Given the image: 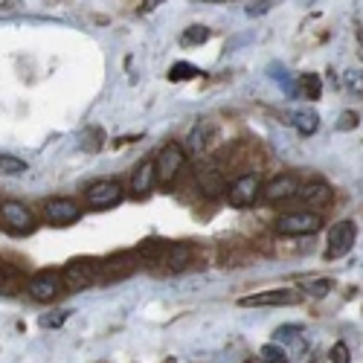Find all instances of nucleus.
I'll use <instances>...</instances> for the list:
<instances>
[{"label": "nucleus", "instance_id": "nucleus-1", "mask_svg": "<svg viewBox=\"0 0 363 363\" xmlns=\"http://www.w3.org/2000/svg\"><path fill=\"white\" fill-rule=\"evenodd\" d=\"M0 227L12 235H29V233H35L38 218L23 201H4L0 203Z\"/></svg>", "mask_w": 363, "mask_h": 363}, {"label": "nucleus", "instance_id": "nucleus-2", "mask_svg": "<svg viewBox=\"0 0 363 363\" xmlns=\"http://www.w3.org/2000/svg\"><path fill=\"white\" fill-rule=\"evenodd\" d=\"M62 282L70 291H84L99 282V262L96 259H73L62 267Z\"/></svg>", "mask_w": 363, "mask_h": 363}, {"label": "nucleus", "instance_id": "nucleus-3", "mask_svg": "<svg viewBox=\"0 0 363 363\" xmlns=\"http://www.w3.org/2000/svg\"><path fill=\"white\" fill-rule=\"evenodd\" d=\"M262 172H247L238 174L233 184H227V201L233 206H253L262 198Z\"/></svg>", "mask_w": 363, "mask_h": 363}, {"label": "nucleus", "instance_id": "nucleus-4", "mask_svg": "<svg viewBox=\"0 0 363 363\" xmlns=\"http://www.w3.org/2000/svg\"><path fill=\"white\" fill-rule=\"evenodd\" d=\"M184 166H186V151H184V145H180V143H169V145H163L160 157L155 160L157 184L172 186L174 180H177V174L184 172Z\"/></svg>", "mask_w": 363, "mask_h": 363}, {"label": "nucleus", "instance_id": "nucleus-5", "mask_svg": "<svg viewBox=\"0 0 363 363\" xmlns=\"http://www.w3.org/2000/svg\"><path fill=\"white\" fill-rule=\"evenodd\" d=\"M62 291H65L62 270H38L35 277L26 279V294L35 302H52L62 296Z\"/></svg>", "mask_w": 363, "mask_h": 363}, {"label": "nucleus", "instance_id": "nucleus-6", "mask_svg": "<svg viewBox=\"0 0 363 363\" xmlns=\"http://www.w3.org/2000/svg\"><path fill=\"white\" fill-rule=\"evenodd\" d=\"M218 163H227L230 169H241V174L247 172H259V148L247 145V143H230L224 151H218Z\"/></svg>", "mask_w": 363, "mask_h": 363}, {"label": "nucleus", "instance_id": "nucleus-7", "mask_svg": "<svg viewBox=\"0 0 363 363\" xmlns=\"http://www.w3.org/2000/svg\"><path fill=\"white\" fill-rule=\"evenodd\" d=\"M354 238H357L354 221H337V224H331L328 238H325V259L335 262V259L346 256L354 247Z\"/></svg>", "mask_w": 363, "mask_h": 363}, {"label": "nucleus", "instance_id": "nucleus-8", "mask_svg": "<svg viewBox=\"0 0 363 363\" xmlns=\"http://www.w3.org/2000/svg\"><path fill=\"white\" fill-rule=\"evenodd\" d=\"M323 227V218L311 209H299V213H288L277 221V233L279 235H311Z\"/></svg>", "mask_w": 363, "mask_h": 363}, {"label": "nucleus", "instance_id": "nucleus-9", "mask_svg": "<svg viewBox=\"0 0 363 363\" xmlns=\"http://www.w3.org/2000/svg\"><path fill=\"white\" fill-rule=\"evenodd\" d=\"M123 201V186H119V180H111V177H102V180H94V184L87 186V203L90 209H111Z\"/></svg>", "mask_w": 363, "mask_h": 363}, {"label": "nucleus", "instance_id": "nucleus-10", "mask_svg": "<svg viewBox=\"0 0 363 363\" xmlns=\"http://www.w3.org/2000/svg\"><path fill=\"white\" fill-rule=\"evenodd\" d=\"M137 264H140L137 253H116V256L99 262V282L102 285H111V282L125 279V277H131L134 270H137Z\"/></svg>", "mask_w": 363, "mask_h": 363}, {"label": "nucleus", "instance_id": "nucleus-11", "mask_svg": "<svg viewBox=\"0 0 363 363\" xmlns=\"http://www.w3.org/2000/svg\"><path fill=\"white\" fill-rule=\"evenodd\" d=\"M44 218L52 227H67V224H76L82 218V206L73 198H50L44 203Z\"/></svg>", "mask_w": 363, "mask_h": 363}, {"label": "nucleus", "instance_id": "nucleus-12", "mask_svg": "<svg viewBox=\"0 0 363 363\" xmlns=\"http://www.w3.org/2000/svg\"><path fill=\"white\" fill-rule=\"evenodd\" d=\"M299 186H302V184H299L296 174H279V177L267 180V184L262 186V198H264L267 203H282V201L299 195Z\"/></svg>", "mask_w": 363, "mask_h": 363}, {"label": "nucleus", "instance_id": "nucleus-13", "mask_svg": "<svg viewBox=\"0 0 363 363\" xmlns=\"http://www.w3.org/2000/svg\"><path fill=\"white\" fill-rule=\"evenodd\" d=\"M299 291L291 288H274V291H262L253 296H241L238 306H291V302H299Z\"/></svg>", "mask_w": 363, "mask_h": 363}, {"label": "nucleus", "instance_id": "nucleus-14", "mask_svg": "<svg viewBox=\"0 0 363 363\" xmlns=\"http://www.w3.org/2000/svg\"><path fill=\"white\" fill-rule=\"evenodd\" d=\"M296 198L306 203L311 213H317L320 206H328L331 203V186L323 184V180H311V184H302L299 186V195Z\"/></svg>", "mask_w": 363, "mask_h": 363}, {"label": "nucleus", "instance_id": "nucleus-15", "mask_svg": "<svg viewBox=\"0 0 363 363\" xmlns=\"http://www.w3.org/2000/svg\"><path fill=\"white\" fill-rule=\"evenodd\" d=\"M195 180H198L201 192L209 195V198L227 192V180H224L221 169H216V166H198V169H195Z\"/></svg>", "mask_w": 363, "mask_h": 363}, {"label": "nucleus", "instance_id": "nucleus-16", "mask_svg": "<svg viewBox=\"0 0 363 363\" xmlns=\"http://www.w3.org/2000/svg\"><path fill=\"white\" fill-rule=\"evenodd\" d=\"M155 184H157L155 160H143V163L134 169V174H131V192H134L137 198H145V195H151Z\"/></svg>", "mask_w": 363, "mask_h": 363}, {"label": "nucleus", "instance_id": "nucleus-17", "mask_svg": "<svg viewBox=\"0 0 363 363\" xmlns=\"http://www.w3.org/2000/svg\"><path fill=\"white\" fill-rule=\"evenodd\" d=\"M288 119H291V125H294L302 137H311V134H317V128H320V113H317L314 108H308V105L291 108V111H288Z\"/></svg>", "mask_w": 363, "mask_h": 363}, {"label": "nucleus", "instance_id": "nucleus-18", "mask_svg": "<svg viewBox=\"0 0 363 363\" xmlns=\"http://www.w3.org/2000/svg\"><path fill=\"white\" fill-rule=\"evenodd\" d=\"M23 288H26L23 270L15 267V264L0 262V294H4V296H15V294L23 291Z\"/></svg>", "mask_w": 363, "mask_h": 363}, {"label": "nucleus", "instance_id": "nucleus-19", "mask_svg": "<svg viewBox=\"0 0 363 363\" xmlns=\"http://www.w3.org/2000/svg\"><path fill=\"white\" fill-rule=\"evenodd\" d=\"M169 250H172V241H163V238H145L143 245L137 247V259H140V262H148V264L166 262Z\"/></svg>", "mask_w": 363, "mask_h": 363}, {"label": "nucleus", "instance_id": "nucleus-20", "mask_svg": "<svg viewBox=\"0 0 363 363\" xmlns=\"http://www.w3.org/2000/svg\"><path fill=\"white\" fill-rule=\"evenodd\" d=\"M213 134H216V125L209 123V119H198V125L192 128V134L186 140V151H192V155H201V151H206Z\"/></svg>", "mask_w": 363, "mask_h": 363}, {"label": "nucleus", "instance_id": "nucleus-21", "mask_svg": "<svg viewBox=\"0 0 363 363\" xmlns=\"http://www.w3.org/2000/svg\"><path fill=\"white\" fill-rule=\"evenodd\" d=\"M189 262H192V247L186 245V241H174L172 250H169V256H166L169 270H172V274H180V270L189 267Z\"/></svg>", "mask_w": 363, "mask_h": 363}, {"label": "nucleus", "instance_id": "nucleus-22", "mask_svg": "<svg viewBox=\"0 0 363 363\" xmlns=\"http://www.w3.org/2000/svg\"><path fill=\"white\" fill-rule=\"evenodd\" d=\"M299 94H302V99H320V94H323V82H320V76L317 73H306V76H299Z\"/></svg>", "mask_w": 363, "mask_h": 363}, {"label": "nucleus", "instance_id": "nucleus-23", "mask_svg": "<svg viewBox=\"0 0 363 363\" xmlns=\"http://www.w3.org/2000/svg\"><path fill=\"white\" fill-rule=\"evenodd\" d=\"M102 143H105V131H102V128H84L82 137H79V145H82L84 151H99Z\"/></svg>", "mask_w": 363, "mask_h": 363}, {"label": "nucleus", "instance_id": "nucleus-24", "mask_svg": "<svg viewBox=\"0 0 363 363\" xmlns=\"http://www.w3.org/2000/svg\"><path fill=\"white\" fill-rule=\"evenodd\" d=\"M259 360L262 363H288V352L282 346H277V343H264L259 349Z\"/></svg>", "mask_w": 363, "mask_h": 363}, {"label": "nucleus", "instance_id": "nucleus-25", "mask_svg": "<svg viewBox=\"0 0 363 363\" xmlns=\"http://www.w3.org/2000/svg\"><path fill=\"white\" fill-rule=\"evenodd\" d=\"M343 87L349 90L352 96L363 99V70H346L343 73Z\"/></svg>", "mask_w": 363, "mask_h": 363}, {"label": "nucleus", "instance_id": "nucleus-26", "mask_svg": "<svg viewBox=\"0 0 363 363\" xmlns=\"http://www.w3.org/2000/svg\"><path fill=\"white\" fill-rule=\"evenodd\" d=\"M195 76H201V70H198L195 65H186V62H177V65L169 70V82H189V79H195Z\"/></svg>", "mask_w": 363, "mask_h": 363}, {"label": "nucleus", "instance_id": "nucleus-27", "mask_svg": "<svg viewBox=\"0 0 363 363\" xmlns=\"http://www.w3.org/2000/svg\"><path fill=\"white\" fill-rule=\"evenodd\" d=\"M29 166L15 155H0V174H23Z\"/></svg>", "mask_w": 363, "mask_h": 363}, {"label": "nucleus", "instance_id": "nucleus-28", "mask_svg": "<svg viewBox=\"0 0 363 363\" xmlns=\"http://www.w3.org/2000/svg\"><path fill=\"white\" fill-rule=\"evenodd\" d=\"M209 35H213V33H209V29H206V26L195 23V26H189V29H186V33H184V38H180V41H184L186 47H198V44L209 41Z\"/></svg>", "mask_w": 363, "mask_h": 363}, {"label": "nucleus", "instance_id": "nucleus-29", "mask_svg": "<svg viewBox=\"0 0 363 363\" xmlns=\"http://www.w3.org/2000/svg\"><path fill=\"white\" fill-rule=\"evenodd\" d=\"M331 288H335V279H311V282L302 285V291H299V294H308V296H325V294H331Z\"/></svg>", "mask_w": 363, "mask_h": 363}, {"label": "nucleus", "instance_id": "nucleus-30", "mask_svg": "<svg viewBox=\"0 0 363 363\" xmlns=\"http://www.w3.org/2000/svg\"><path fill=\"white\" fill-rule=\"evenodd\" d=\"M299 331H302L299 325H282V328H277L274 343L282 349H285V343H299Z\"/></svg>", "mask_w": 363, "mask_h": 363}, {"label": "nucleus", "instance_id": "nucleus-31", "mask_svg": "<svg viewBox=\"0 0 363 363\" xmlns=\"http://www.w3.org/2000/svg\"><path fill=\"white\" fill-rule=\"evenodd\" d=\"M360 125V116L354 111H343L340 119H337V131H354Z\"/></svg>", "mask_w": 363, "mask_h": 363}, {"label": "nucleus", "instance_id": "nucleus-32", "mask_svg": "<svg viewBox=\"0 0 363 363\" xmlns=\"http://www.w3.org/2000/svg\"><path fill=\"white\" fill-rule=\"evenodd\" d=\"M328 360L331 363H349V346L346 343H335L328 352Z\"/></svg>", "mask_w": 363, "mask_h": 363}, {"label": "nucleus", "instance_id": "nucleus-33", "mask_svg": "<svg viewBox=\"0 0 363 363\" xmlns=\"http://www.w3.org/2000/svg\"><path fill=\"white\" fill-rule=\"evenodd\" d=\"M65 320H67V311H52V314H44L38 323H41L44 328H58Z\"/></svg>", "mask_w": 363, "mask_h": 363}, {"label": "nucleus", "instance_id": "nucleus-34", "mask_svg": "<svg viewBox=\"0 0 363 363\" xmlns=\"http://www.w3.org/2000/svg\"><path fill=\"white\" fill-rule=\"evenodd\" d=\"M270 6H274V4H247V15L250 18H256V15H264V12H270Z\"/></svg>", "mask_w": 363, "mask_h": 363}, {"label": "nucleus", "instance_id": "nucleus-35", "mask_svg": "<svg viewBox=\"0 0 363 363\" xmlns=\"http://www.w3.org/2000/svg\"><path fill=\"white\" fill-rule=\"evenodd\" d=\"M360 186H363V180H360Z\"/></svg>", "mask_w": 363, "mask_h": 363}]
</instances>
